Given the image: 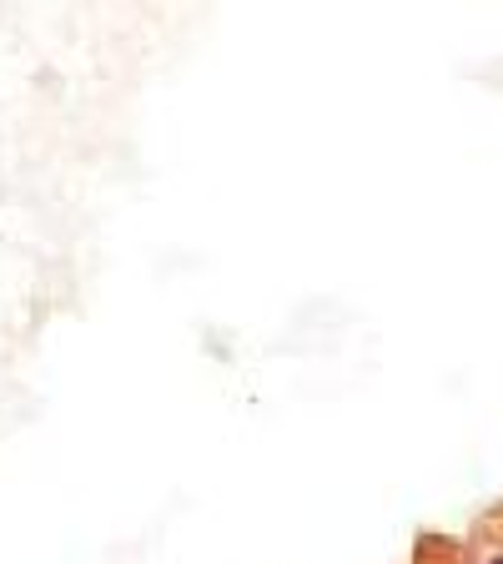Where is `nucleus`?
I'll use <instances>...</instances> for the list:
<instances>
[{"mask_svg": "<svg viewBox=\"0 0 503 564\" xmlns=\"http://www.w3.org/2000/svg\"><path fill=\"white\" fill-rule=\"evenodd\" d=\"M489 564H503V554H499V560H489Z\"/></svg>", "mask_w": 503, "mask_h": 564, "instance_id": "nucleus-1", "label": "nucleus"}]
</instances>
